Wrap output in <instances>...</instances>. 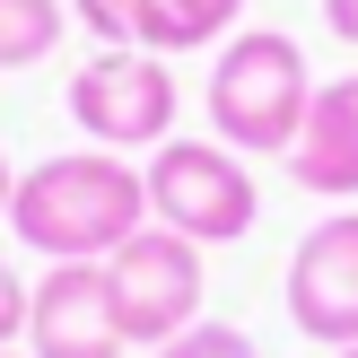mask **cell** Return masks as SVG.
<instances>
[{
  "label": "cell",
  "instance_id": "1",
  "mask_svg": "<svg viewBox=\"0 0 358 358\" xmlns=\"http://www.w3.org/2000/svg\"><path fill=\"white\" fill-rule=\"evenodd\" d=\"M140 227H149V184L114 149H62L9 192V236L44 262H105Z\"/></svg>",
  "mask_w": 358,
  "mask_h": 358
},
{
  "label": "cell",
  "instance_id": "2",
  "mask_svg": "<svg viewBox=\"0 0 358 358\" xmlns=\"http://www.w3.org/2000/svg\"><path fill=\"white\" fill-rule=\"evenodd\" d=\"M201 105H210V140H227L236 157H289L297 131H306V105H315V70L297 52V35H280V27L227 35Z\"/></svg>",
  "mask_w": 358,
  "mask_h": 358
},
{
  "label": "cell",
  "instance_id": "3",
  "mask_svg": "<svg viewBox=\"0 0 358 358\" xmlns=\"http://www.w3.org/2000/svg\"><path fill=\"white\" fill-rule=\"evenodd\" d=\"M140 184H149V219L192 245H236L262 219V192L227 140H157Z\"/></svg>",
  "mask_w": 358,
  "mask_h": 358
},
{
  "label": "cell",
  "instance_id": "4",
  "mask_svg": "<svg viewBox=\"0 0 358 358\" xmlns=\"http://www.w3.org/2000/svg\"><path fill=\"white\" fill-rule=\"evenodd\" d=\"M70 122L87 131V149H157V140H175V114H184V96H175V70L157 62V52L140 44H105L87 52L79 70H70Z\"/></svg>",
  "mask_w": 358,
  "mask_h": 358
},
{
  "label": "cell",
  "instance_id": "5",
  "mask_svg": "<svg viewBox=\"0 0 358 358\" xmlns=\"http://www.w3.org/2000/svg\"><path fill=\"white\" fill-rule=\"evenodd\" d=\"M96 271H105V297H114V324H122V341H131V350H166L175 332L201 324L210 271H201V245L175 236V227L149 219L131 245H114Z\"/></svg>",
  "mask_w": 358,
  "mask_h": 358
},
{
  "label": "cell",
  "instance_id": "6",
  "mask_svg": "<svg viewBox=\"0 0 358 358\" xmlns=\"http://www.w3.org/2000/svg\"><path fill=\"white\" fill-rule=\"evenodd\" d=\"M289 324L324 350H358V210H332L289 254Z\"/></svg>",
  "mask_w": 358,
  "mask_h": 358
},
{
  "label": "cell",
  "instance_id": "7",
  "mask_svg": "<svg viewBox=\"0 0 358 358\" xmlns=\"http://www.w3.org/2000/svg\"><path fill=\"white\" fill-rule=\"evenodd\" d=\"M114 297H105L96 262H52L44 280L27 289V358H122Z\"/></svg>",
  "mask_w": 358,
  "mask_h": 358
},
{
  "label": "cell",
  "instance_id": "8",
  "mask_svg": "<svg viewBox=\"0 0 358 358\" xmlns=\"http://www.w3.org/2000/svg\"><path fill=\"white\" fill-rule=\"evenodd\" d=\"M289 175L315 201H358V70L332 79V87H315L306 131H297V149H289Z\"/></svg>",
  "mask_w": 358,
  "mask_h": 358
},
{
  "label": "cell",
  "instance_id": "9",
  "mask_svg": "<svg viewBox=\"0 0 358 358\" xmlns=\"http://www.w3.org/2000/svg\"><path fill=\"white\" fill-rule=\"evenodd\" d=\"M236 17H245V0H140L131 44H140V52H157V62H175V52L219 44Z\"/></svg>",
  "mask_w": 358,
  "mask_h": 358
},
{
  "label": "cell",
  "instance_id": "10",
  "mask_svg": "<svg viewBox=\"0 0 358 358\" xmlns=\"http://www.w3.org/2000/svg\"><path fill=\"white\" fill-rule=\"evenodd\" d=\"M70 27V0H0V70H35Z\"/></svg>",
  "mask_w": 358,
  "mask_h": 358
},
{
  "label": "cell",
  "instance_id": "11",
  "mask_svg": "<svg viewBox=\"0 0 358 358\" xmlns=\"http://www.w3.org/2000/svg\"><path fill=\"white\" fill-rule=\"evenodd\" d=\"M157 358H262V350H254V332H236V324H192V332H175Z\"/></svg>",
  "mask_w": 358,
  "mask_h": 358
},
{
  "label": "cell",
  "instance_id": "12",
  "mask_svg": "<svg viewBox=\"0 0 358 358\" xmlns=\"http://www.w3.org/2000/svg\"><path fill=\"white\" fill-rule=\"evenodd\" d=\"M70 17H79L87 35H105V44H131V17H140V0H70Z\"/></svg>",
  "mask_w": 358,
  "mask_h": 358
},
{
  "label": "cell",
  "instance_id": "13",
  "mask_svg": "<svg viewBox=\"0 0 358 358\" xmlns=\"http://www.w3.org/2000/svg\"><path fill=\"white\" fill-rule=\"evenodd\" d=\"M27 341V280L9 271V254H0V350Z\"/></svg>",
  "mask_w": 358,
  "mask_h": 358
},
{
  "label": "cell",
  "instance_id": "14",
  "mask_svg": "<svg viewBox=\"0 0 358 358\" xmlns=\"http://www.w3.org/2000/svg\"><path fill=\"white\" fill-rule=\"evenodd\" d=\"M324 27L341 35V44H358V0H324Z\"/></svg>",
  "mask_w": 358,
  "mask_h": 358
},
{
  "label": "cell",
  "instance_id": "15",
  "mask_svg": "<svg viewBox=\"0 0 358 358\" xmlns=\"http://www.w3.org/2000/svg\"><path fill=\"white\" fill-rule=\"evenodd\" d=\"M9 192H17V175H9V157H0V219H9Z\"/></svg>",
  "mask_w": 358,
  "mask_h": 358
},
{
  "label": "cell",
  "instance_id": "16",
  "mask_svg": "<svg viewBox=\"0 0 358 358\" xmlns=\"http://www.w3.org/2000/svg\"><path fill=\"white\" fill-rule=\"evenodd\" d=\"M0 358H27V350H0Z\"/></svg>",
  "mask_w": 358,
  "mask_h": 358
},
{
  "label": "cell",
  "instance_id": "17",
  "mask_svg": "<svg viewBox=\"0 0 358 358\" xmlns=\"http://www.w3.org/2000/svg\"><path fill=\"white\" fill-rule=\"evenodd\" d=\"M332 358H358V350H332Z\"/></svg>",
  "mask_w": 358,
  "mask_h": 358
}]
</instances>
